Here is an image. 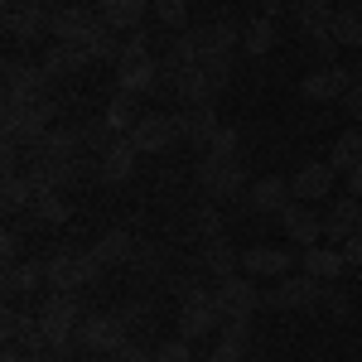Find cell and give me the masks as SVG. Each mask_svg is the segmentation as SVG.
<instances>
[{
  "mask_svg": "<svg viewBox=\"0 0 362 362\" xmlns=\"http://www.w3.org/2000/svg\"><path fill=\"white\" fill-rule=\"evenodd\" d=\"M276 218H280V232H285V237H290L300 251H305V247H319V237H324V218H319V213H309L305 203L280 208Z\"/></svg>",
  "mask_w": 362,
  "mask_h": 362,
  "instance_id": "obj_19",
  "label": "cell"
},
{
  "mask_svg": "<svg viewBox=\"0 0 362 362\" xmlns=\"http://www.w3.org/2000/svg\"><path fill=\"white\" fill-rule=\"evenodd\" d=\"M334 179H338V169L329 165V160H309V165H300L295 174H290V194L300 198V203L329 198L334 194Z\"/></svg>",
  "mask_w": 362,
  "mask_h": 362,
  "instance_id": "obj_17",
  "label": "cell"
},
{
  "mask_svg": "<svg viewBox=\"0 0 362 362\" xmlns=\"http://www.w3.org/2000/svg\"><path fill=\"white\" fill-rule=\"evenodd\" d=\"M83 300L78 295H58L49 290V300L39 305V329L49 338V353L58 358H73V348H78V324H83Z\"/></svg>",
  "mask_w": 362,
  "mask_h": 362,
  "instance_id": "obj_2",
  "label": "cell"
},
{
  "mask_svg": "<svg viewBox=\"0 0 362 362\" xmlns=\"http://www.w3.org/2000/svg\"><path fill=\"white\" fill-rule=\"evenodd\" d=\"M44 276H49V290L58 295H78L83 285L102 276V266H97V256L92 251H73V247H58L49 261H44Z\"/></svg>",
  "mask_w": 362,
  "mask_h": 362,
  "instance_id": "obj_5",
  "label": "cell"
},
{
  "mask_svg": "<svg viewBox=\"0 0 362 362\" xmlns=\"http://www.w3.org/2000/svg\"><path fill=\"white\" fill-rule=\"evenodd\" d=\"M213 300L223 309V319H251L256 309H266V295L251 276H227V280H213Z\"/></svg>",
  "mask_w": 362,
  "mask_h": 362,
  "instance_id": "obj_7",
  "label": "cell"
},
{
  "mask_svg": "<svg viewBox=\"0 0 362 362\" xmlns=\"http://www.w3.org/2000/svg\"><path fill=\"white\" fill-rule=\"evenodd\" d=\"M29 160H83V136H78V126H54L49 136L29 150Z\"/></svg>",
  "mask_w": 362,
  "mask_h": 362,
  "instance_id": "obj_24",
  "label": "cell"
},
{
  "mask_svg": "<svg viewBox=\"0 0 362 362\" xmlns=\"http://www.w3.org/2000/svg\"><path fill=\"white\" fill-rule=\"evenodd\" d=\"M242 49H247L251 58L271 54V49H276V20H271V15H256V20H247V29H242Z\"/></svg>",
  "mask_w": 362,
  "mask_h": 362,
  "instance_id": "obj_33",
  "label": "cell"
},
{
  "mask_svg": "<svg viewBox=\"0 0 362 362\" xmlns=\"http://www.w3.org/2000/svg\"><path fill=\"white\" fill-rule=\"evenodd\" d=\"M194 179L203 184V198L208 203H237L247 198L251 189V174L242 165V155H203L194 169Z\"/></svg>",
  "mask_w": 362,
  "mask_h": 362,
  "instance_id": "obj_3",
  "label": "cell"
},
{
  "mask_svg": "<svg viewBox=\"0 0 362 362\" xmlns=\"http://www.w3.org/2000/svg\"><path fill=\"white\" fill-rule=\"evenodd\" d=\"M44 285H49L44 261H10V266H5V295H10V300H20V295H39Z\"/></svg>",
  "mask_w": 362,
  "mask_h": 362,
  "instance_id": "obj_27",
  "label": "cell"
},
{
  "mask_svg": "<svg viewBox=\"0 0 362 362\" xmlns=\"http://www.w3.org/2000/svg\"><path fill=\"white\" fill-rule=\"evenodd\" d=\"M0 256H5V266L20 261V232H15V227H5V237H0Z\"/></svg>",
  "mask_w": 362,
  "mask_h": 362,
  "instance_id": "obj_44",
  "label": "cell"
},
{
  "mask_svg": "<svg viewBox=\"0 0 362 362\" xmlns=\"http://www.w3.org/2000/svg\"><path fill=\"white\" fill-rule=\"evenodd\" d=\"M343 256H348V266H353V271H362V232H353V237L343 242Z\"/></svg>",
  "mask_w": 362,
  "mask_h": 362,
  "instance_id": "obj_46",
  "label": "cell"
},
{
  "mask_svg": "<svg viewBox=\"0 0 362 362\" xmlns=\"http://www.w3.org/2000/svg\"><path fill=\"white\" fill-rule=\"evenodd\" d=\"M334 44H343V49H362V15L353 10V5L334 10Z\"/></svg>",
  "mask_w": 362,
  "mask_h": 362,
  "instance_id": "obj_36",
  "label": "cell"
},
{
  "mask_svg": "<svg viewBox=\"0 0 362 362\" xmlns=\"http://www.w3.org/2000/svg\"><path fill=\"white\" fill-rule=\"evenodd\" d=\"M203 155H237V126H223V131H218V140H213Z\"/></svg>",
  "mask_w": 362,
  "mask_h": 362,
  "instance_id": "obj_41",
  "label": "cell"
},
{
  "mask_svg": "<svg viewBox=\"0 0 362 362\" xmlns=\"http://www.w3.org/2000/svg\"><path fill=\"white\" fill-rule=\"evenodd\" d=\"M353 83H358L353 68L329 63V68H314L309 78H300V97H305V102H343V92H348Z\"/></svg>",
  "mask_w": 362,
  "mask_h": 362,
  "instance_id": "obj_14",
  "label": "cell"
},
{
  "mask_svg": "<svg viewBox=\"0 0 362 362\" xmlns=\"http://www.w3.org/2000/svg\"><path fill=\"white\" fill-rule=\"evenodd\" d=\"M5 362H20V348H10V343H5Z\"/></svg>",
  "mask_w": 362,
  "mask_h": 362,
  "instance_id": "obj_49",
  "label": "cell"
},
{
  "mask_svg": "<svg viewBox=\"0 0 362 362\" xmlns=\"http://www.w3.org/2000/svg\"><path fill=\"white\" fill-rule=\"evenodd\" d=\"M300 271L314 276V280H338L343 271H348V256H343V247H305Z\"/></svg>",
  "mask_w": 362,
  "mask_h": 362,
  "instance_id": "obj_28",
  "label": "cell"
},
{
  "mask_svg": "<svg viewBox=\"0 0 362 362\" xmlns=\"http://www.w3.org/2000/svg\"><path fill=\"white\" fill-rule=\"evenodd\" d=\"M290 10H295V20L300 29L309 34V44L319 49L324 58H334V5L329 0H290Z\"/></svg>",
  "mask_w": 362,
  "mask_h": 362,
  "instance_id": "obj_8",
  "label": "cell"
},
{
  "mask_svg": "<svg viewBox=\"0 0 362 362\" xmlns=\"http://www.w3.org/2000/svg\"><path fill=\"white\" fill-rule=\"evenodd\" d=\"M102 25V15L97 10H83V5H58L54 20H49V34H54L58 44H87L92 34Z\"/></svg>",
  "mask_w": 362,
  "mask_h": 362,
  "instance_id": "obj_13",
  "label": "cell"
},
{
  "mask_svg": "<svg viewBox=\"0 0 362 362\" xmlns=\"http://www.w3.org/2000/svg\"><path fill=\"white\" fill-rule=\"evenodd\" d=\"M348 194L362 198V165H358V169H348Z\"/></svg>",
  "mask_w": 362,
  "mask_h": 362,
  "instance_id": "obj_47",
  "label": "cell"
},
{
  "mask_svg": "<svg viewBox=\"0 0 362 362\" xmlns=\"http://www.w3.org/2000/svg\"><path fill=\"white\" fill-rule=\"evenodd\" d=\"M174 126H179V140L194 145V150H208L218 140V131H223L213 107H184V112H174Z\"/></svg>",
  "mask_w": 362,
  "mask_h": 362,
  "instance_id": "obj_15",
  "label": "cell"
},
{
  "mask_svg": "<svg viewBox=\"0 0 362 362\" xmlns=\"http://www.w3.org/2000/svg\"><path fill=\"white\" fill-rule=\"evenodd\" d=\"M49 73H44V63H20V58H10L5 63V102H39V97H49Z\"/></svg>",
  "mask_w": 362,
  "mask_h": 362,
  "instance_id": "obj_11",
  "label": "cell"
},
{
  "mask_svg": "<svg viewBox=\"0 0 362 362\" xmlns=\"http://www.w3.org/2000/svg\"><path fill=\"white\" fill-rule=\"evenodd\" d=\"M112 362H155V353H145L140 343H126L121 353H112Z\"/></svg>",
  "mask_w": 362,
  "mask_h": 362,
  "instance_id": "obj_45",
  "label": "cell"
},
{
  "mask_svg": "<svg viewBox=\"0 0 362 362\" xmlns=\"http://www.w3.org/2000/svg\"><path fill=\"white\" fill-rule=\"evenodd\" d=\"M131 343V324L121 309H107V314H87L78 324V348H87L92 358H112Z\"/></svg>",
  "mask_w": 362,
  "mask_h": 362,
  "instance_id": "obj_6",
  "label": "cell"
},
{
  "mask_svg": "<svg viewBox=\"0 0 362 362\" xmlns=\"http://www.w3.org/2000/svg\"><path fill=\"white\" fill-rule=\"evenodd\" d=\"M247 203L256 208V213H280V208H290V203H295L290 179H280V174H261V179H251Z\"/></svg>",
  "mask_w": 362,
  "mask_h": 362,
  "instance_id": "obj_22",
  "label": "cell"
},
{
  "mask_svg": "<svg viewBox=\"0 0 362 362\" xmlns=\"http://www.w3.org/2000/svg\"><path fill=\"white\" fill-rule=\"evenodd\" d=\"M145 5H150V0H97V15H102L112 29L136 34V25L145 20Z\"/></svg>",
  "mask_w": 362,
  "mask_h": 362,
  "instance_id": "obj_31",
  "label": "cell"
},
{
  "mask_svg": "<svg viewBox=\"0 0 362 362\" xmlns=\"http://www.w3.org/2000/svg\"><path fill=\"white\" fill-rule=\"evenodd\" d=\"M353 232H362V198L343 194L334 208H329V218H324V237H334L338 247H343Z\"/></svg>",
  "mask_w": 362,
  "mask_h": 362,
  "instance_id": "obj_26",
  "label": "cell"
},
{
  "mask_svg": "<svg viewBox=\"0 0 362 362\" xmlns=\"http://www.w3.org/2000/svg\"><path fill=\"white\" fill-rule=\"evenodd\" d=\"M29 218L39 227H63V223H73V208H68V198L58 194V189H34Z\"/></svg>",
  "mask_w": 362,
  "mask_h": 362,
  "instance_id": "obj_29",
  "label": "cell"
},
{
  "mask_svg": "<svg viewBox=\"0 0 362 362\" xmlns=\"http://www.w3.org/2000/svg\"><path fill=\"white\" fill-rule=\"evenodd\" d=\"M165 78V68L150 58H131V63H116V92H131V97H145L150 87H160Z\"/></svg>",
  "mask_w": 362,
  "mask_h": 362,
  "instance_id": "obj_20",
  "label": "cell"
},
{
  "mask_svg": "<svg viewBox=\"0 0 362 362\" xmlns=\"http://www.w3.org/2000/svg\"><path fill=\"white\" fill-rule=\"evenodd\" d=\"M136 145L126 136H116L102 155H97V184H107V189H116V184H126L131 174H136Z\"/></svg>",
  "mask_w": 362,
  "mask_h": 362,
  "instance_id": "obj_16",
  "label": "cell"
},
{
  "mask_svg": "<svg viewBox=\"0 0 362 362\" xmlns=\"http://www.w3.org/2000/svg\"><path fill=\"white\" fill-rule=\"evenodd\" d=\"M324 285H329V280H314V276H305V271H300V276H285L276 290L266 295V309H319Z\"/></svg>",
  "mask_w": 362,
  "mask_h": 362,
  "instance_id": "obj_12",
  "label": "cell"
},
{
  "mask_svg": "<svg viewBox=\"0 0 362 362\" xmlns=\"http://www.w3.org/2000/svg\"><path fill=\"white\" fill-rule=\"evenodd\" d=\"M87 251H92V256H97V266L107 271V266H121V261H131V256H136V237H131L126 227H116V232H107V237H97Z\"/></svg>",
  "mask_w": 362,
  "mask_h": 362,
  "instance_id": "obj_30",
  "label": "cell"
},
{
  "mask_svg": "<svg viewBox=\"0 0 362 362\" xmlns=\"http://www.w3.org/2000/svg\"><path fill=\"white\" fill-rule=\"evenodd\" d=\"M0 203H5V213H20L34 203V179L29 174H5V184H0Z\"/></svg>",
  "mask_w": 362,
  "mask_h": 362,
  "instance_id": "obj_35",
  "label": "cell"
},
{
  "mask_svg": "<svg viewBox=\"0 0 362 362\" xmlns=\"http://www.w3.org/2000/svg\"><path fill=\"white\" fill-rule=\"evenodd\" d=\"M102 116H107V126H112L116 136H131V131H136V121H140V107H136V97H131V92H112Z\"/></svg>",
  "mask_w": 362,
  "mask_h": 362,
  "instance_id": "obj_32",
  "label": "cell"
},
{
  "mask_svg": "<svg viewBox=\"0 0 362 362\" xmlns=\"http://www.w3.org/2000/svg\"><path fill=\"white\" fill-rule=\"evenodd\" d=\"M198 271H208L213 280L242 276V251L227 247V237H213V242H203V251H198Z\"/></svg>",
  "mask_w": 362,
  "mask_h": 362,
  "instance_id": "obj_25",
  "label": "cell"
},
{
  "mask_svg": "<svg viewBox=\"0 0 362 362\" xmlns=\"http://www.w3.org/2000/svg\"><path fill=\"white\" fill-rule=\"evenodd\" d=\"M131 58H150V39H145L140 29L121 39V58H116V63H131Z\"/></svg>",
  "mask_w": 362,
  "mask_h": 362,
  "instance_id": "obj_40",
  "label": "cell"
},
{
  "mask_svg": "<svg viewBox=\"0 0 362 362\" xmlns=\"http://www.w3.org/2000/svg\"><path fill=\"white\" fill-rule=\"evenodd\" d=\"M261 5H266V10H261V15H271V20H276V10H280V0H261Z\"/></svg>",
  "mask_w": 362,
  "mask_h": 362,
  "instance_id": "obj_48",
  "label": "cell"
},
{
  "mask_svg": "<svg viewBox=\"0 0 362 362\" xmlns=\"http://www.w3.org/2000/svg\"><path fill=\"white\" fill-rule=\"evenodd\" d=\"M49 20H54V10H44V0H10V10H5V29H10V39L15 44H25L34 49L44 34H49Z\"/></svg>",
  "mask_w": 362,
  "mask_h": 362,
  "instance_id": "obj_9",
  "label": "cell"
},
{
  "mask_svg": "<svg viewBox=\"0 0 362 362\" xmlns=\"http://www.w3.org/2000/svg\"><path fill=\"white\" fill-rule=\"evenodd\" d=\"M290 266H295V256H290L285 247H251V251H242V276H251V280H285Z\"/></svg>",
  "mask_w": 362,
  "mask_h": 362,
  "instance_id": "obj_18",
  "label": "cell"
},
{
  "mask_svg": "<svg viewBox=\"0 0 362 362\" xmlns=\"http://www.w3.org/2000/svg\"><path fill=\"white\" fill-rule=\"evenodd\" d=\"M126 140L136 145L140 155H165L169 145H179V126H174L169 112H140L136 131H131Z\"/></svg>",
  "mask_w": 362,
  "mask_h": 362,
  "instance_id": "obj_10",
  "label": "cell"
},
{
  "mask_svg": "<svg viewBox=\"0 0 362 362\" xmlns=\"http://www.w3.org/2000/svg\"><path fill=\"white\" fill-rule=\"evenodd\" d=\"M39 63H44L49 78H78L83 68H92V54H87L83 44H58V39H54V44L44 49Z\"/></svg>",
  "mask_w": 362,
  "mask_h": 362,
  "instance_id": "obj_23",
  "label": "cell"
},
{
  "mask_svg": "<svg viewBox=\"0 0 362 362\" xmlns=\"http://www.w3.org/2000/svg\"><path fill=\"white\" fill-rule=\"evenodd\" d=\"M194 232L203 237V242L223 237V223H218V203H208V208H198V213H194Z\"/></svg>",
  "mask_w": 362,
  "mask_h": 362,
  "instance_id": "obj_38",
  "label": "cell"
},
{
  "mask_svg": "<svg viewBox=\"0 0 362 362\" xmlns=\"http://www.w3.org/2000/svg\"><path fill=\"white\" fill-rule=\"evenodd\" d=\"M155 362H194V348H189V338H165V343L155 348Z\"/></svg>",
  "mask_w": 362,
  "mask_h": 362,
  "instance_id": "obj_39",
  "label": "cell"
},
{
  "mask_svg": "<svg viewBox=\"0 0 362 362\" xmlns=\"http://www.w3.org/2000/svg\"><path fill=\"white\" fill-rule=\"evenodd\" d=\"M150 10H155V20L165 29H174V34L189 29V5H184V0H150Z\"/></svg>",
  "mask_w": 362,
  "mask_h": 362,
  "instance_id": "obj_37",
  "label": "cell"
},
{
  "mask_svg": "<svg viewBox=\"0 0 362 362\" xmlns=\"http://www.w3.org/2000/svg\"><path fill=\"white\" fill-rule=\"evenodd\" d=\"M343 107H348V116H353V121L362 126V78L348 87V92H343Z\"/></svg>",
  "mask_w": 362,
  "mask_h": 362,
  "instance_id": "obj_42",
  "label": "cell"
},
{
  "mask_svg": "<svg viewBox=\"0 0 362 362\" xmlns=\"http://www.w3.org/2000/svg\"><path fill=\"white\" fill-rule=\"evenodd\" d=\"M329 165L338 169V174H348V169L362 165V126H353V131H343V136L334 140V150H329Z\"/></svg>",
  "mask_w": 362,
  "mask_h": 362,
  "instance_id": "obj_34",
  "label": "cell"
},
{
  "mask_svg": "<svg viewBox=\"0 0 362 362\" xmlns=\"http://www.w3.org/2000/svg\"><path fill=\"white\" fill-rule=\"evenodd\" d=\"M29 179L34 189H73L83 179V160H29Z\"/></svg>",
  "mask_w": 362,
  "mask_h": 362,
  "instance_id": "obj_21",
  "label": "cell"
},
{
  "mask_svg": "<svg viewBox=\"0 0 362 362\" xmlns=\"http://www.w3.org/2000/svg\"><path fill=\"white\" fill-rule=\"evenodd\" d=\"M0 126H5V145H15V150L29 155V150L58 126V107L49 97H39V102H5Z\"/></svg>",
  "mask_w": 362,
  "mask_h": 362,
  "instance_id": "obj_1",
  "label": "cell"
},
{
  "mask_svg": "<svg viewBox=\"0 0 362 362\" xmlns=\"http://www.w3.org/2000/svg\"><path fill=\"white\" fill-rule=\"evenodd\" d=\"M131 261H136L140 271H160V247H140L136 242V256H131Z\"/></svg>",
  "mask_w": 362,
  "mask_h": 362,
  "instance_id": "obj_43",
  "label": "cell"
},
{
  "mask_svg": "<svg viewBox=\"0 0 362 362\" xmlns=\"http://www.w3.org/2000/svg\"><path fill=\"white\" fill-rule=\"evenodd\" d=\"M174 295H179V338H208L223 329V309L213 300V290H203L198 280H174Z\"/></svg>",
  "mask_w": 362,
  "mask_h": 362,
  "instance_id": "obj_4",
  "label": "cell"
}]
</instances>
